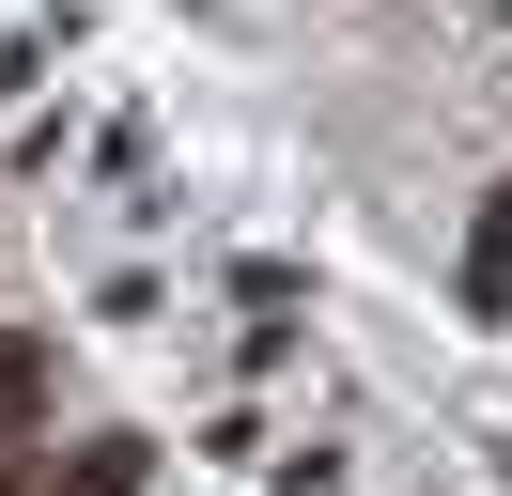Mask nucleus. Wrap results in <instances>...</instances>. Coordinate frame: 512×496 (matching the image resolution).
<instances>
[{
	"label": "nucleus",
	"mask_w": 512,
	"mask_h": 496,
	"mask_svg": "<svg viewBox=\"0 0 512 496\" xmlns=\"http://www.w3.org/2000/svg\"><path fill=\"white\" fill-rule=\"evenodd\" d=\"M47 419V357H32V341H0V434H32Z\"/></svg>",
	"instance_id": "nucleus-1"
}]
</instances>
